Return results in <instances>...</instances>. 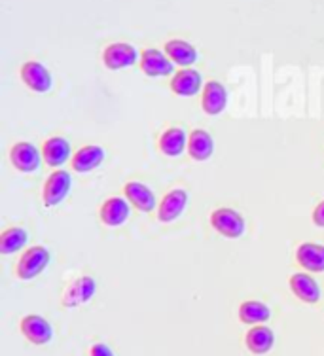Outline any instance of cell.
I'll use <instances>...</instances> for the list:
<instances>
[{
    "instance_id": "3",
    "label": "cell",
    "mask_w": 324,
    "mask_h": 356,
    "mask_svg": "<svg viewBox=\"0 0 324 356\" xmlns=\"http://www.w3.org/2000/svg\"><path fill=\"white\" fill-rule=\"evenodd\" d=\"M70 184H72V180H70V175L67 171L59 169V171L51 172L46 180V184H44V193H42L46 207L59 205L63 199L69 195Z\"/></svg>"
},
{
    "instance_id": "15",
    "label": "cell",
    "mask_w": 324,
    "mask_h": 356,
    "mask_svg": "<svg viewBox=\"0 0 324 356\" xmlns=\"http://www.w3.org/2000/svg\"><path fill=\"white\" fill-rule=\"evenodd\" d=\"M290 288L298 300L304 303H317L321 300V288L317 281L307 273H294L290 277Z\"/></svg>"
},
{
    "instance_id": "23",
    "label": "cell",
    "mask_w": 324,
    "mask_h": 356,
    "mask_svg": "<svg viewBox=\"0 0 324 356\" xmlns=\"http://www.w3.org/2000/svg\"><path fill=\"white\" fill-rule=\"evenodd\" d=\"M269 316H271V311L262 302H245L239 307V321L245 322V324L260 326L266 321H269Z\"/></svg>"
},
{
    "instance_id": "9",
    "label": "cell",
    "mask_w": 324,
    "mask_h": 356,
    "mask_svg": "<svg viewBox=\"0 0 324 356\" xmlns=\"http://www.w3.org/2000/svg\"><path fill=\"white\" fill-rule=\"evenodd\" d=\"M10 159L17 171L33 172L40 167V152L31 143H17L10 152Z\"/></svg>"
},
{
    "instance_id": "6",
    "label": "cell",
    "mask_w": 324,
    "mask_h": 356,
    "mask_svg": "<svg viewBox=\"0 0 324 356\" xmlns=\"http://www.w3.org/2000/svg\"><path fill=\"white\" fill-rule=\"evenodd\" d=\"M21 80L29 89L36 93H46L51 89V74L49 70L36 61H27L21 67Z\"/></svg>"
},
{
    "instance_id": "18",
    "label": "cell",
    "mask_w": 324,
    "mask_h": 356,
    "mask_svg": "<svg viewBox=\"0 0 324 356\" xmlns=\"http://www.w3.org/2000/svg\"><path fill=\"white\" fill-rule=\"evenodd\" d=\"M214 152V140L207 131L195 129L188 137V154L195 161H207Z\"/></svg>"
},
{
    "instance_id": "2",
    "label": "cell",
    "mask_w": 324,
    "mask_h": 356,
    "mask_svg": "<svg viewBox=\"0 0 324 356\" xmlns=\"http://www.w3.org/2000/svg\"><path fill=\"white\" fill-rule=\"evenodd\" d=\"M211 224L216 232L228 239H237L245 233V218L234 209H216L211 214Z\"/></svg>"
},
{
    "instance_id": "26",
    "label": "cell",
    "mask_w": 324,
    "mask_h": 356,
    "mask_svg": "<svg viewBox=\"0 0 324 356\" xmlns=\"http://www.w3.org/2000/svg\"><path fill=\"white\" fill-rule=\"evenodd\" d=\"M313 222H315V226L324 227V201L318 203L317 209L313 211Z\"/></svg>"
},
{
    "instance_id": "20",
    "label": "cell",
    "mask_w": 324,
    "mask_h": 356,
    "mask_svg": "<svg viewBox=\"0 0 324 356\" xmlns=\"http://www.w3.org/2000/svg\"><path fill=\"white\" fill-rule=\"evenodd\" d=\"M42 156L49 167H61L70 158V144L61 137L48 138L42 148Z\"/></svg>"
},
{
    "instance_id": "22",
    "label": "cell",
    "mask_w": 324,
    "mask_h": 356,
    "mask_svg": "<svg viewBox=\"0 0 324 356\" xmlns=\"http://www.w3.org/2000/svg\"><path fill=\"white\" fill-rule=\"evenodd\" d=\"M159 148L161 152L169 156V158H177L180 156L182 152L188 150V138L186 133L179 127H171V129H167L161 138H159Z\"/></svg>"
},
{
    "instance_id": "12",
    "label": "cell",
    "mask_w": 324,
    "mask_h": 356,
    "mask_svg": "<svg viewBox=\"0 0 324 356\" xmlns=\"http://www.w3.org/2000/svg\"><path fill=\"white\" fill-rule=\"evenodd\" d=\"M228 103V93L220 82H207L203 88V97H201V106L209 116H216L226 108Z\"/></svg>"
},
{
    "instance_id": "21",
    "label": "cell",
    "mask_w": 324,
    "mask_h": 356,
    "mask_svg": "<svg viewBox=\"0 0 324 356\" xmlns=\"http://www.w3.org/2000/svg\"><path fill=\"white\" fill-rule=\"evenodd\" d=\"M165 54L179 67H192L197 61V49L184 40H169L165 44Z\"/></svg>"
},
{
    "instance_id": "13",
    "label": "cell",
    "mask_w": 324,
    "mask_h": 356,
    "mask_svg": "<svg viewBox=\"0 0 324 356\" xmlns=\"http://www.w3.org/2000/svg\"><path fill=\"white\" fill-rule=\"evenodd\" d=\"M125 199L140 213H150L156 209V195L148 186L140 182H127L124 188Z\"/></svg>"
},
{
    "instance_id": "19",
    "label": "cell",
    "mask_w": 324,
    "mask_h": 356,
    "mask_svg": "<svg viewBox=\"0 0 324 356\" xmlns=\"http://www.w3.org/2000/svg\"><path fill=\"white\" fill-rule=\"evenodd\" d=\"M245 343H247V349L252 353V355H266L269 350L273 349V343H275V336L273 332L268 328V326H256V328L248 330L247 337H245Z\"/></svg>"
},
{
    "instance_id": "5",
    "label": "cell",
    "mask_w": 324,
    "mask_h": 356,
    "mask_svg": "<svg viewBox=\"0 0 324 356\" xmlns=\"http://www.w3.org/2000/svg\"><path fill=\"white\" fill-rule=\"evenodd\" d=\"M140 69L150 78H161V76L172 74L175 63L159 49H145L140 54Z\"/></svg>"
},
{
    "instance_id": "1",
    "label": "cell",
    "mask_w": 324,
    "mask_h": 356,
    "mask_svg": "<svg viewBox=\"0 0 324 356\" xmlns=\"http://www.w3.org/2000/svg\"><path fill=\"white\" fill-rule=\"evenodd\" d=\"M49 250L46 247H31L27 252L21 256L17 264V277L23 281H31L48 267Z\"/></svg>"
},
{
    "instance_id": "14",
    "label": "cell",
    "mask_w": 324,
    "mask_h": 356,
    "mask_svg": "<svg viewBox=\"0 0 324 356\" xmlns=\"http://www.w3.org/2000/svg\"><path fill=\"white\" fill-rule=\"evenodd\" d=\"M296 260L300 266L311 273H324V247L317 243H304L296 250Z\"/></svg>"
},
{
    "instance_id": "24",
    "label": "cell",
    "mask_w": 324,
    "mask_h": 356,
    "mask_svg": "<svg viewBox=\"0 0 324 356\" xmlns=\"http://www.w3.org/2000/svg\"><path fill=\"white\" fill-rule=\"evenodd\" d=\"M27 243V232L23 227H10L0 235V254H14L25 247Z\"/></svg>"
},
{
    "instance_id": "11",
    "label": "cell",
    "mask_w": 324,
    "mask_h": 356,
    "mask_svg": "<svg viewBox=\"0 0 324 356\" xmlns=\"http://www.w3.org/2000/svg\"><path fill=\"white\" fill-rule=\"evenodd\" d=\"M188 203V193L184 190H172L165 195V197L161 199V203L158 207V218L159 222H172V220H177L180 214L184 213V209H186Z\"/></svg>"
},
{
    "instance_id": "8",
    "label": "cell",
    "mask_w": 324,
    "mask_h": 356,
    "mask_svg": "<svg viewBox=\"0 0 324 356\" xmlns=\"http://www.w3.org/2000/svg\"><path fill=\"white\" fill-rule=\"evenodd\" d=\"M205 88L203 86V78L197 70L184 69L179 70L177 74L172 76L171 80V91L179 97H193L200 93V89Z\"/></svg>"
},
{
    "instance_id": "7",
    "label": "cell",
    "mask_w": 324,
    "mask_h": 356,
    "mask_svg": "<svg viewBox=\"0 0 324 356\" xmlns=\"http://www.w3.org/2000/svg\"><path fill=\"white\" fill-rule=\"evenodd\" d=\"M21 332L29 341L35 343V345H46L54 337V330L49 326V322L38 315L25 316L21 321Z\"/></svg>"
},
{
    "instance_id": "17",
    "label": "cell",
    "mask_w": 324,
    "mask_h": 356,
    "mask_svg": "<svg viewBox=\"0 0 324 356\" xmlns=\"http://www.w3.org/2000/svg\"><path fill=\"white\" fill-rule=\"evenodd\" d=\"M104 161V150L101 146H83L72 158V169L76 172H90Z\"/></svg>"
},
{
    "instance_id": "16",
    "label": "cell",
    "mask_w": 324,
    "mask_h": 356,
    "mask_svg": "<svg viewBox=\"0 0 324 356\" xmlns=\"http://www.w3.org/2000/svg\"><path fill=\"white\" fill-rule=\"evenodd\" d=\"M127 218H129V201H125V199L111 197L101 207V220L106 226H122Z\"/></svg>"
},
{
    "instance_id": "10",
    "label": "cell",
    "mask_w": 324,
    "mask_h": 356,
    "mask_svg": "<svg viewBox=\"0 0 324 356\" xmlns=\"http://www.w3.org/2000/svg\"><path fill=\"white\" fill-rule=\"evenodd\" d=\"M97 284L91 277H80L78 281H74L70 284V288L67 290V294L63 298V305L65 307H80L83 303H88L95 296Z\"/></svg>"
},
{
    "instance_id": "25",
    "label": "cell",
    "mask_w": 324,
    "mask_h": 356,
    "mask_svg": "<svg viewBox=\"0 0 324 356\" xmlns=\"http://www.w3.org/2000/svg\"><path fill=\"white\" fill-rule=\"evenodd\" d=\"M91 356H114V353L104 343H97L91 347Z\"/></svg>"
},
{
    "instance_id": "4",
    "label": "cell",
    "mask_w": 324,
    "mask_h": 356,
    "mask_svg": "<svg viewBox=\"0 0 324 356\" xmlns=\"http://www.w3.org/2000/svg\"><path fill=\"white\" fill-rule=\"evenodd\" d=\"M103 63L106 65V69L111 70L127 69V67L137 63V49L133 48L131 44H125V42L111 44L108 48L104 49Z\"/></svg>"
}]
</instances>
